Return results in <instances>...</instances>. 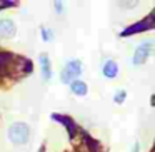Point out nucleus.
<instances>
[{"mask_svg":"<svg viewBox=\"0 0 155 152\" xmlns=\"http://www.w3.org/2000/svg\"><path fill=\"white\" fill-rule=\"evenodd\" d=\"M7 137L15 145H25L30 139V127L25 122H14L7 129Z\"/></svg>","mask_w":155,"mask_h":152,"instance_id":"f257e3e1","label":"nucleus"},{"mask_svg":"<svg viewBox=\"0 0 155 152\" xmlns=\"http://www.w3.org/2000/svg\"><path fill=\"white\" fill-rule=\"evenodd\" d=\"M80 74H82V62L78 59H72L65 64L64 70L60 74V79L64 84H70V82L77 80Z\"/></svg>","mask_w":155,"mask_h":152,"instance_id":"f03ea898","label":"nucleus"},{"mask_svg":"<svg viewBox=\"0 0 155 152\" xmlns=\"http://www.w3.org/2000/svg\"><path fill=\"white\" fill-rule=\"evenodd\" d=\"M152 50H153V42L150 39H147L145 42H142L137 49H135V54H134V65H142L145 64L148 57H150Z\"/></svg>","mask_w":155,"mask_h":152,"instance_id":"7ed1b4c3","label":"nucleus"},{"mask_svg":"<svg viewBox=\"0 0 155 152\" xmlns=\"http://www.w3.org/2000/svg\"><path fill=\"white\" fill-rule=\"evenodd\" d=\"M152 27H153V14H148L143 20H140V22H137V24L127 27L120 35H122V37H127V35H134V34H138V32L150 30Z\"/></svg>","mask_w":155,"mask_h":152,"instance_id":"20e7f679","label":"nucleus"},{"mask_svg":"<svg viewBox=\"0 0 155 152\" xmlns=\"http://www.w3.org/2000/svg\"><path fill=\"white\" fill-rule=\"evenodd\" d=\"M52 119H54V120H57V122H60L62 125H65V129H67L68 137H70V139H74L75 135H77L78 127H77V124H75V120H72L70 117L62 115V114H52Z\"/></svg>","mask_w":155,"mask_h":152,"instance_id":"39448f33","label":"nucleus"},{"mask_svg":"<svg viewBox=\"0 0 155 152\" xmlns=\"http://www.w3.org/2000/svg\"><path fill=\"white\" fill-rule=\"evenodd\" d=\"M17 32L14 20L12 19H2L0 20V37L2 39H12Z\"/></svg>","mask_w":155,"mask_h":152,"instance_id":"423d86ee","label":"nucleus"},{"mask_svg":"<svg viewBox=\"0 0 155 152\" xmlns=\"http://www.w3.org/2000/svg\"><path fill=\"white\" fill-rule=\"evenodd\" d=\"M40 65H42V77H44L45 82H48L52 79V64L50 59H48L47 54H40Z\"/></svg>","mask_w":155,"mask_h":152,"instance_id":"0eeeda50","label":"nucleus"},{"mask_svg":"<svg viewBox=\"0 0 155 152\" xmlns=\"http://www.w3.org/2000/svg\"><path fill=\"white\" fill-rule=\"evenodd\" d=\"M102 74L107 79H115L118 75V64L115 60H107L102 67Z\"/></svg>","mask_w":155,"mask_h":152,"instance_id":"6e6552de","label":"nucleus"},{"mask_svg":"<svg viewBox=\"0 0 155 152\" xmlns=\"http://www.w3.org/2000/svg\"><path fill=\"white\" fill-rule=\"evenodd\" d=\"M14 59H15L14 54H10V52H0V74H4V72L8 70V67H10Z\"/></svg>","mask_w":155,"mask_h":152,"instance_id":"1a4fd4ad","label":"nucleus"},{"mask_svg":"<svg viewBox=\"0 0 155 152\" xmlns=\"http://www.w3.org/2000/svg\"><path fill=\"white\" fill-rule=\"evenodd\" d=\"M70 90L74 92L75 95H85L87 94V84H85L84 80H74V82H70Z\"/></svg>","mask_w":155,"mask_h":152,"instance_id":"9d476101","label":"nucleus"},{"mask_svg":"<svg viewBox=\"0 0 155 152\" xmlns=\"http://www.w3.org/2000/svg\"><path fill=\"white\" fill-rule=\"evenodd\" d=\"M125 97H127V92H125L124 89H118V90L115 92V95H114V102L115 104H124Z\"/></svg>","mask_w":155,"mask_h":152,"instance_id":"9b49d317","label":"nucleus"},{"mask_svg":"<svg viewBox=\"0 0 155 152\" xmlns=\"http://www.w3.org/2000/svg\"><path fill=\"white\" fill-rule=\"evenodd\" d=\"M42 39H44L45 42H52L54 40V30L52 29H42Z\"/></svg>","mask_w":155,"mask_h":152,"instance_id":"f8f14e48","label":"nucleus"},{"mask_svg":"<svg viewBox=\"0 0 155 152\" xmlns=\"http://www.w3.org/2000/svg\"><path fill=\"white\" fill-rule=\"evenodd\" d=\"M138 2H120V7L124 8H132V7H137Z\"/></svg>","mask_w":155,"mask_h":152,"instance_id":"ddd939ff","label":"nucleus"},{"mask_svg":"<svg viewBox=\"0 0 155 152\" xmlns=\"http://www.w3.org/2000/svg\"><path fill=\"white\" fill-rule=\"evenodd\" d=\"M54 7H55V10H57V14H62V12H64V4H60V2H55L54 4Z\"/></svg>","mask_w":155,"mask_h":152,"instance_id":"4468645a","label":"nucleus"},{"mask_svg":"<svg viewBox=\"0 0 155 152\" xmlns=\"http://www.w3.org/2000/svg\"><path fill=\"white\" fill-rule=\"evenodd\" d=\"M138 149H140V144H138V142H135V145H134V150H132V152H138Z\"/></svg>","mask_w":155,"mask_h":152,"instance_id":"2eb2a0df","label":"nucleus"}]
</instances>
